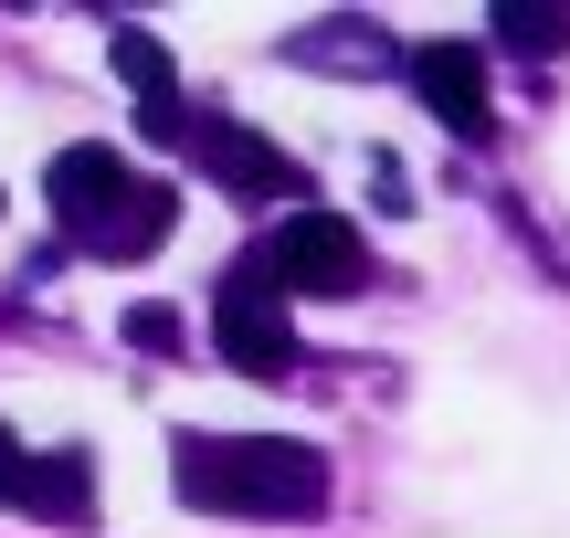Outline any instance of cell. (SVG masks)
Here are the masks:
<instances>
[{
  "instance_id": "cell-1",
  "label": "cell",
  "mask_w": 570,
  "mask_h": 538,
  "mask_svg": "<svg viewBox=\"0 0 570 538\" xmlns=\"http://www.w3.org/2000/svg\"><path fill=\"white\" fill-rule=\"evenodd\" d=\"M169 486L202 518H327V455L285 434H180L169 444Z\"/></svg>"
},
{
  "instance_id": "cell-2",
  "label": "cell",
  "mask_w": 570,
  "mask_h": 538,
  "mask_svg": "<svg viewBox=\"0 0 570 538\" xmlns=\"http://www.w3.org/2000/svg\"><path fill=\"white\" fill-rule=\"evenodd\" d=\"M42 201H53L63 243L75 253H106V265H148V253L169 243V222H180V201H169V180H148L127 148L106 138H75L53 169H42Z\"/></svg>"
},
{
  "instance_id": "cell-3",
  "label": "cell",
  "mask_w": 570,
  "mask_h": 538,
  "mask_svg": "<svg viewBox=\"0 0 570 538\" xmlns=\"http://www.w3.org/2000/svg\"><path fill=\"white\" fill-rule=\"evenodd\" d=\"M244 265L265 275L275 296H348V286H370V243H360V222H338V211H285L265 243H244Z\"/></svg>"
},
{
  "instance_id": "cell-4",
  "label": "cell",
  "mask_w": 570,
  "mask_h": 538,
  "mask_svg": "<svg viewBox=\"0 0 570 538\" xmlns=\"http://www.w3.org/2000/svg\"><path fill=\"white\" fill-rule=\"evenodd\" d=\"M0 507L11 518H53V528H96V465L63 444V455H32V444L0 422Z\"/></svg>"
},
{
  "instance_id": "cell-5",
  "label": "cell",
  "mask_w": 570,
  "mask_h": 538,
  "mask_svg": "<svg viewBox=\"0 0 570 538\" xmlns=\"http://www.w3.org/2000/svg\"><path fill=\"white\" fill-rule=\"evenodd\" d=\"M212 338H223V359H233V370H254V380H285V370H296L285 296H275L254 265H233V275H223V296H212Z\"/></svg>"
},
{
  "instance_id": "cell-6",
  "label": "cell",
  "mask_w": 570,
  "mask_h": 538,
  "mask_svg": "<svg viewBox=\"0 0 570 538\" xmlns=\"http://www.w3.org/2000/svg\"><path fill=\"white\" fill-rule=\"evenodd\" d=\"M402 74H412V96L433 106V117L454 127V138H487L497 127V96H487V42H402Z\"/></svg>"
},
{
  "instance_id": "cell-7",
  "label": "cell",
  "mask_w": 570,
  "mask_h": 538,
  "mask_svg": "<svg viewBox=\"0 0 570 538\" xmlns=\"http://www.w3.org/2000/svg\"><path fill=\"white\" fill-rule=\"evenodd\" d=\"M180 148H190V159H212V169H223V190H244V201H296V190H306V169L285 159L275 138L233 127V117H190Z\"/></svg>"
},
{
  "instance_id": "cell-8",
  "label": "cell",
  "mask_w": 570,
  "mask_h": 538,
  "mask_svg": "<svg viewBox=\"0 0 570 538\" xmlns=\"http://www.w3.org/2000/svg\"><path fill=\"white\" fill-rule=\"evenodd\" d=\"M285 53H296V63H360V74H370V63H402V42H391L381 21L348 11V21H306V32H285Z\"/></svg>"
},
{
  "instance_id": "cell-9",
  "label": "cell",
  "mask_w": 570,
  "mask_h": 538,
  "mask_svg": "<svg viewBox=\"0 0 570 538\" xmlns=\"http://www.w3.org/2000/svg\"><path fill=\"white\" fill-rule=\"evenodd\" d=\"M497 42H508V53H560L570 11H529V0H518V11H497Z\"/></svg>"
}]
</instances>
